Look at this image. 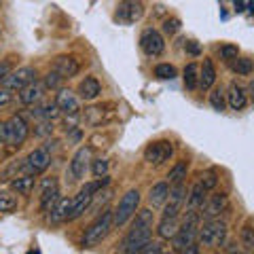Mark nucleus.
Wrapping results in <instances>:
<instances>
[{
    "label": "nucleus",
    "mask_w": 254,
    "mask_h": 254,
    "mask_svg": "<svg viewBox=\"0 0 254 254\" xmlns=\"http://www.w3.org/2000/svg\"><path fill=\"white\" fill-rule=\"evenodd\" d=\"M229 254H242V252H237V250H231V252H229Z\"/></svg>",
    "instance_id": "obj_50"
},
{
    "label": "nucleus",
    "mask_w": 254,
    "mask_h": 254,
    "mask_svg": "<svg viewBox=\"0 0 254 254\" xmlns=\"http://www.w3.org/2000/svg\"><path fill=\"white\" fill-rule=\"evenodd\" d=\"M205 195H208V190H205L199 182H195V185L189 189V193H187V201H185L187 210L185 212H199L203 208L205 199H208Z\"/></svg>",
    "instance_id": "obj_19"
},
{
    "label": "nucleus",
    "mask_w": 254,
    "mask_h": 254,
    "mask_svg": "<svg viewBox=\"0 0 254 254\" xmlns=\"http://www.w3.org/2000/svg\"><path fill=\"white\" fill-rule=\"evenodd\" d=\"M227 104L233 110H244L246 104H248V91H246L242 85L231 83L229 85V91H227Z\"/></svg>",
    "instance_id": "obj_20"
},
{
    "label": "nucleus",
    "mask_w": 254,
    "mask_h": 254,
    "mask_svg": "<svg viewBox=\"0 0 254 254\" xmlns=\"http://www.w3.org/2000/svg\"><path fill=\"white\" fill-rule=\"evenodd\" d=\"M91 172H93L95 178L108 176V161H106V159H93V161H91Z\"/></svg>",
    "instance_id": "obj_38"
},
{
    "label": "nucleus",
    "mask_w": 254,
    "mask_h": 254,
    "mask_svg": "<svg viewBox=\"0 0 254 254\" xmlns=\"http://www.w3.org/2000/svg\"><path fill=\"white\" fill-rule=\"evenodd\" d=\"M187 51H189L190 55H199V53H201V47H199V43L189 41V43H187Z\"/></svg>",
    "instance_id": "obj_43"
},
{
    "label": "nucleus",
    "mask_w": 254,
    "mask_h": 254,
    "mask_svg": "<svg viewBox=\"0 0 254 254\" xmlns=\"http://www.w3.org/2000/svg\"><path fill=\"white\" fill-rule=\"evenodd\" d=\"M248 6H250V11L254 13V2H248Z\"/></svg>",
    "instance_id": "obj_49"
},
{
    "label": "nucleus",
    "mask_w": 254,
    "mask_h": 254,
    "mask_svg": "<svg viewBox=\"0 0 254 254\" xmlns=\"http://www.w3.org/2000/svg\"><path fill=\"white\" fill-rule=\"evenodd\" d=\"M187 174H189V161H187V159H178V161L170 168L168 180H165V182H168L170 187L182 185V182H185V178H187Z\"/></svg>",
    "instance_id": "obj_24"
},
{
    "label": "nucleus",
    "mask_w": 254,
    "mask_h": 254,
    "mask_svg": "<svg viewBox=\"0 0 254 254\" xmlns=\"http://www.w3.org/2000/svg\"><path fill=\"white\" fill-rule=\"evenodd\" d=\"M85 123H89V125H100L102 123V119H104V108L102 106H89V108H85Z\"/></svg>",
    "instance_id": "obj_33"
},
{
    "label": "nucleus",
    "mask_w": 254,
    "mask_h": 254,
    "mask_svg": "<svg viewBox=\"0 0 254 254\" xmlns=\"http://www.w3.org/2000/svg\"><path fill=\"white\" fill-rule=\"evenodd\" d=\"M140 49L144 51V55H148V58H159V55L165 51L163 34L155 28H146L140 34Z\"/></svg>",
    "instance_id": "obj_9"
},
{
    "label": "nucleus",
    "mask_w": 254,
    "mask_h": 254,
    "mask_svg": "<svg viewBox=\"0 0 254 254\" xmlns=\"http://www.w3.org/2000/svg\"><path fill=\"white\" fill-rule=\"evenodd\" d=\"M9 140V129H6V121H0V144Z\"/></svg>",
    "instance_id": "obj_44"
},
{
    "label": "nucleus",
    "mask_w": 254,
    "mask_h": 254,
    "mask_svg": "<svg viewBox=\"0 0 254 254\" xmlns=\"http://www.w3.org/2000/svg\"><path fill=\"white\" fill-rule=\"evenodd\" d=\"M229 208V195L227 193H212L208 199H205L203 208L199 210V218L201 220H216L222 212Z\"/></svg>",
    "instance_id": "obj_10"
},
{
    "label": "nucleus",
    "mask_w": 254,
    "mask_h": 254,
    "mask_svg": "<svg viewBox=\"0 0 254 254\" xmlns=\"http://www.w3.org/2000/svg\"><path fill=\"white\" fill-rule=\"evenodd\" d=\"M250 254H254V252H250Z\"/></svg>",
    "instance_id": "obj_52"
},
{
    "label": "nucleus",
    "mask_w": 254,
    "mask_h": 254,
    "mask_svg": "<svg viewBox=\"0 0 254 254\" xmlns=\"http://www.w3.org/2000/svg\"><path fill=\"white\" fill-rule=\"evenodd\" d=\"M182 254H201V246L199 244H193V246H189V248L182 252Z\"/></svg>",
    "instance_id": "obj_46"
},
{
    "label": "nucleus",
    "mask_w": 254,
    "mask_h": 254,
    "mask_svg": "<svg viewBox=\"0 0 254 254\" xmlns=\"http://www.w3.org/2000/svg\"><path fill=\"white\" fill-rule=\"evenodd\" d=\"M13 100V95L11 91H6V89H0V106H4V104H9V102Z\"/></svg>",
    "instance_id": "obj_45"
},
{
    "label": "nucleus",
    "mask_w": 254,
    "mask_h": 254,
    "mask_svg": "<svg viewBox=\"0 0 254 254\" xmlns=\"http://www.w3.org/2000/svg\"><path fill=\"white\" fill-rule=\"evenodd\" d=\"M168 195H170V185L165 180H161V182H157V185L150 187L148 203L153 205V208H161V205H165V201H168Z\"/></svg>",
    "instance_id": "obj_22"
},
{
    "label": "nucleus",
    "mask_w": 254,
    "mask_h": 254,
    "mask_svg": "<svg viewBox=\"0 0 254 254\" xmlns=\"http://www.w3.org/2000/svg\"><path fill=\"white\" fill-rule=\"evenodd\" d=\"M0 6H2V4H0Z\"/></svg>",
    "instance_id": "obj_53"
},
{
    "label": "nucleus",
    "mask_w": 254,
    "mask_h": 254,
    "mask_svg": "<svg viewBox=\"0 0 254 254\" xmlns=\"http://www.w3.org/2000/svg\"><path fill=\"white\" fill-rule=\"evenodd\" d=\"M246 91L250 93V98H252V102H254V78L250 81V85H248V89H246Z\"/></svg>",
    "instance_id": "obj_48"
},
{
    "label": "nucleus",
    "mask_w": 254,
    "mask_h": 254,
    "mask_svg": "<svg viewBox=\"0 0 254 254\" xmlns=\"http://www.w3.org/2000/svg\"><path fill=\"white\" fill-rule=\"evenodd\" d=\"M210 106L214 110H218V113H222L227 106V93L220 89V87H214L212 93H210Z\"/></svg>",
    "instance_id": "obj_31"
},
{
    "label": "nucleus",
    "mask_w": 254,
    "mask_h": 254,
    "mask_svg": "<svg viewBox=\"0 0 254 254\" xmlns=\"http://www.w3.org/2000/svg\"><path fill=\"white\" fill-rule=\"evenodd\" d=\"M214 83H216V68L210 58H203V64L199 68V89L201 91H210Z\"/></svg>",
    "instance_id": "obj_21"
},
{
    "label": "nucleus",
    "mask_w": 254,
    "mask_h": 254,
    "mask_svg": "<svg viewBox=\"0 0 254 254\" xmlns=\"http://www.w3.org/2000/svg\"><path fill=\"white\" fill-rule=\"evenodd\" d=\"M174 157V142L172 140H157V142H150V144L144 148V161L148 165H159L168 163L170 159Z\"/></svg>",
    "instance_id": "obj_5"
},
{
    "label": "nucleus",
    "mask_w": 254,
    "mask_h": 254,
    "mask_svg": "<svg viewBox=\"0 0 254 254\" xmlns=\"http://www.w3.org/2000/svg\"><path fill=\"white\" fill-rule=\"evenodd\" d=\"M153 242V229H129L119 244L121 254H140Z\"/></svg>",
    "instance_id": "obj_4"
},
{
    "label": "nucleus",
    "mask_w": 254,
    "mask_h": 254,
    "mask_svg": "<svg viewBox=\"0 0 254 254\" xmlns=\"http://www.w3.org/2000/svg\"><path fill=\"white\" fill-rule=\"evenodd\" d=\"M131 229H155V212L150 208H140L131 218Z\"/></svg>",
    "instance_id": "obj_26"
},
{
    "label": "nucleus",
    "mask_w": 254,
    "mask_h": 254,
    "mask_svg": "<svg viewBox=\"0 0 254 254\" xmlns=\"http://www.w3.org/2000/svg\"><path fill=\"white\" fill-rule=\"evenodd\" d=\"M113 231V210H104L95 216V220L85 229L81 246L83 248H95L106 240V235Z\"/></svg>",
    "instance_id": "obj_1"
},
{
    "label": "nucleus",
    "mask_w": 254,
    "mask_h": 254,
    "mask_svg": "<svg viewBox=\"0 0 254 254\" xmlns=\"http://www.w3.org/2000/svg\"><path fill=\"white\" fill-rule=\"evenodd\" d=\"M15 208H17V197L13 193H9V190H2V193H0V212L9 214Z\"/></svg>",
    "instance_id": "obj_34"
},
{
    "label": "nucleus",
    "mask_w": 254,
    "mask_h": 254,
    "mask_svg": "<svg viewBox=\"0 0 254 254\" xmlns=\"http://www.w3.org/2000/svg\"><path fill=\"white\" fill-rule=\"evenodd\" d=\"M9 187L17 195H30L32 190H34V187H36V178L34 176H26V174H23V176H15L9 182Z\"/></svg>",
    "instance_id": "obj_25"
},
{
    "label": "nucleus",
    "mask_w": 254,
    "mask_h": 254,
    "mask_svg": "<svg viewBox=\"0 0 254 254\" xmlns=\"http://www.w3.org/2000/svg\"><path fill=\"white\" fill-rule=\"evenodd\" d=\"M76 93H78V98L81 100L91 102V100H95V98H100L102 95V83L95 76H85L83 81L78 83Z\"/></svg>",
    "instance_id": "obj_18"
},
{
    "label": "nucleus",
    "mask_w": 254,
    "mask_h": 254,
    "mask_svg": "<svg viewBox=\"0 0 254 254\" xmlns=\"http://www.w3.org/2000/svg\"><path fill=\"white\" fill-rule=\"evenodd\" d=\"M91 155H93L91 146H81L76 150V153L72 155V161H70V165H68L70 178L72 180H83L85 178V172H87V168H89V163L93 161Z\"/></svg>",
    "instance_id": "obj_11"
},
{
    "label": "nucleus",
    "mask_w": 254,
    "mask_h": 254,
    "mask_svg": "<svg viewBox=\"0 0 254 254\" xmlns=\"http://www.w3.org/2000/svg\"><path fill=\"white\" fill-rule=\"evenodd\" d=\"M233 72L240 76H250L254 72V60L252 58H237L233 62Z\"/></svg>",
    "instance_id": "obj_30"
},
{
    "label": "nucleus",
    "mask_w": 254,
    "mask_h": 254,
    "mask_svg": "<svg viewBox=\"0 0 254 254\" xmlns=\"http://www.w3.org/2000/svg\"><path fill=\"white\" fill-rule=\"evenodd\" d=\"M51 133H53V123H41V125H36V129H34V136H38V138L51 136Z\"/></svg>",
    "instance_id": "obj_40"
},
{
    "label": "nucleus",
    "mask_w": 254,
    "mask_h": 254,
    "mask_svg": "<svg viewBox=\"0 0 254 254\" xmlns=\"http://www.w3.org/2000/svg\"><path fill=\"white\" fill-rule=\"evenodd\" d=\"M227 237V222L225 220H205L199 227V233H197V244L208 246V248H218V246L225 242Z\"/></svg>",
    "instance_id": "obj_3"
},
{
    "label": "nucleus",
    "mask_w": 254,
    "mask_h": 254,
    "mask_svg": "<svg viewBox=\"0 0 254 254\" xmlns=\"http://www.w3.org/2000/svg\"><path fill=\"white\" fill-rule=\"evenodd\" d=\"M45 93H47V89H45L43 81H34L32 85H28L26 89L19 91V102L26 106H36L38 102L45 100Z\"/></svg>",
    "instance_id": "obj_17"
},
{
    "label": "nucleus",
    "mask_w": 254,
    "mask_h": 254,
    "mask_svg": "<svg viewBox=\"0 0 254 254\" xmlns=\"http://www.w3.org/2000/svg\"><path fill=\"white\" fill-rule=\"evenodd\" d=\"M187 193H189V190L185 187V182H182V185L170 187V195H168V201H165V205H163L161 218H165V220H168V218H178L182 208H185Z\"/></svg>",
    "instance_id": "obj_7"
},
{
    "label": "nucleus",
    "mask_w": 254,
    "mask_h": 254,
    "mask_svg": "<svg viewBox=\"0 0 254 254\" xmlns=\"http://www.w3.org/2000/svg\"><path fill=\"white\" fill-rule=\"evenodd\" d=\"M140 210V190L129 189L127 193L119 199V205L113 210V229H121L129 222L136 212Z\"/></svg>",
    "instance_id": "obj_2"
},
{
    "label": "nucleus",
    "mask_w": 254,
    "mask_h": 254,
    "mask_svg": "<svg viewBox=\"0 0 254 254\" xmlns=\"http://www.w3.org/2000/svg\"><path fill=\"white\" fill-rule=\"evenodd\" d=\"M233 6H235V11L240 13V11H244V6H248V2H233Z\"/></svg>",
    "instance_id": "obj_47"
},
{
    "label": "nucleus",
    "mask_w": 254,
    "mask_h": 254,
    "mask_svg": "<svg viewBox=\"0 0 254 254\" xmlns=\"http://www.w3.org/2000/svg\"><path fill=\"white\" fill-rule=\"evenodd\" d=\"M218 58H220L222 62H235L237 58H240V47L231 45V43L220 45V47H218Z\"/></svg>",
    "instance_id": "obj_32"
},
{
    "label": "nucleus",
    "mask_w": 254,
    "mask_h": 254,
    "mask_svg": "<svg viewBox=\"0 0 254 254\" xmlns=\"http://www.w3.org/2000/svg\"><path fill=\"white\" fill-rule=\"evenodd\" d=\"M140 254H163V242H150L144 250H142Z\"/></svg>",
    "instance_id": "obj_41"
},
{
    "label": "nucleus",
    "mask_w": 254,
    "mask_h": 254,
    "mask_svg": "<svg viewBox=\"0 0 254 254\" xmlns=\"http://www.w3.org/2000/svg\"><path fill=\"white\" fill-rule=\"evenodd\" d=\"M6 129H9V144L11 146H21L26 138L30 136V125L21 115H13L9 121H6Z\"/></svg>",
    "instance_id": "obj_12"
},
{
    "label": "nucleus",
    "mask_w": 254,
    "mask_h": 254,
    "mask_svg": "<svg viewBox=\"0 0 254 254\" xmlns=\"http://www.w3.org/2000/svg\"><path fill=\"white\" fill-rule=\"evenodd\" d=\"M58 115H60V110H58L55 100H43V102H38L36 106H32V110H30V117L41 123H53V119Z\"/></svg>",
    "instance_id": "obj_16"
},
{
    "label": "nucleus",
    "mask_w": 254,
    "mask_h": 254,
    "mask_svg": "<svg viewBox=\"0 0 254 254\" xmlns=\"http://www.w3.org/2000/svg\"><path fill=\"white\" fill-rule=\"evenodd\" d=\"M178 229H180V220L178 218H161L159 220V225H157V235H159V240L161 242H172V237L178 233Z\"/></svg>",
    "instance_id": "obj_23"
},
{
    "label": "nucleus",
    "mask_w": 254,
    "mask_h": 254,
    "mask_svg": "<svg viewBox=\"0 0 254 254\" xmlns=\"http://www.w3.org/2000/svg\"><path fill=\"white\" fill-rule=\"evenodd\" d=\"M13 72V66H11V62H0V85H2V81L6 76H9Z\"/></svg>",
    "instance_id": "obj_42"
},
{
    "label": "nucleus",
    "mask_w": 254,
    "mask_h": 254,
    "mask_svg": "<svg viewBox=\"0 0 254 254\" xmlns=\"http://www.w3.org/2000/svg\"><path fill=\"white\" fill-rule=\"evenodd\" d=\"M180 19L178 17H168L163 21V26H161V30H163V34H168V36H172V34H176V32L180 30Z\"/></svg>",
    "instance_id": "obj_39"
},
{
    "label": "nucleus",
    "mask_w": 254,
    "mask_h": 254,
    "mask_svg": "<svg viewBox=\"0 0 254 254\" xmlns=\"http://www.w3.org/2000/svg\"><path fill=\"white\" fill-rule=\"evenodd\" d=\"M163 254H174V252H163Z\"/></svg>",
    "instance_id": "obj_51"
},
{
    "label": "nucleus",
    "mask_w": 254,
    "mask_h": 254,
    "mask_svg": "<svg viewBox=\"0 0 254 254\" xmlns=\"http://www.w3.org/2000/svg\"><path fill=\"white\" fill-rule=\"evenodd\" d=\"M70 208H72V199H68V197H62V199L55 203V208L49 212V220L51 222H64V220H68Z\"/></svg>",
    "instance_id": "obj_28"
},
{
    "label": "nucleus",
    "mask_w": 254,
    "mask_h": 254,
    "mask_svg": "<svg viewBox=\"0 0 254 254\" xmlns=\"http://www.w3.org/2000/svg\"><path fill=\"white\" fill-rule=\"evenodd\" d=\"M240 244L246 252H254V222H244L240 229Z\"/></svg>",
    "instance_id": "obj_29"
},
{
    "label": "nucleus",
    "mask_w": 254,
    "mask_h": 254,
    "mask_svg": "<svg viewBox=\"0 0 254 254\" xmlns=\"http://www.w3.org/2000/svg\"><path fill=\"white\" fill-rule=\"evenodd\" d=\"M34 81H36V70L32 66H23V68L13 70V72L4 78L2 89H6V91H21Z\"/></svg>",
    "instance_id": "obj_8"
},
{
    "label": "nucleus",
    "mask_w": 254,
    "mask_h": 254,
    "mask_svg": "<svg viewBox=\"0 0 254 254\" xmlns=\"http://www.w3.org/2000/svg\"><path fill=\"white\" fill-rule=\"evenodd\" d=\"M53 72L60 74L66 81V78H72L81 72V64H78L74 55H58L53 60Z\"/></svg>",
    "instance_id": "obj_14"
},
{
    "label": "nucleus",
    "mask_w": 254,
    "mask_h": 254,
    "mask_svg": "<svg viewBox=\"0 0 254 254\" xmlns=\"http://www.w3.org/2000/svg\"><path fill=\"white\" fill-rule=\"evenodd\" d=\"M55 104H58V110L62 115L66 117H72V115H78V110H81V102H78V95L70 89H60L58 98H55Z\"/></svg>",
    "instance_id": "obj_15"
},
{
    "label": "nucleus",
    "mask_w": 254,
    "mask_h": 254,
    "mask_svg": "<svg viewBox=\"0 0 254 254\" xmlns=\"http://www.w3.org/2000/svg\"><path fill=\"white\" fill-rule=\"evenodd\" d=\"M49 165H51V153L45 146H38V148L32 150L26 159H23V174L36 178L38 174L49 170Z\"/></svg>",
    "instance_id": "obj_6"
},
{
    "label": "nucleus",
    "mask_w": 254,
    "mask_h": 254,
    "mask_svg": "<svg viewBox=\"0 0 254 254\" xmlns=\"http://www.w3.org/2000/svg\"><path fill=\"white\" fill-rule=\"evenodd\" d=\"M182 81H185V87L189 91H195L199 89V66L195 62H190L182 70Z\"/></svg>",
    "instance_id": "obj_27"
},
{
    "label": "nucleus",
    "mask_w": 254,
    "mask_h": 254,
    "mask_svg": "<svg viewBox=\"0 0 254 254\" xmlns=\"http://www.w3.org/2000/svg\"><path fill=\"white\" fill-rule=\"evenodd\" d=\"M197 182H199L205 190H214V189H216V185H218V174L212 172V170L201 172V176H199V180H197Z\"/></svg>",
    "instance_id": "obj_35"
},
{
    "label": "nucleus",
    "mask_w": 254,
    "mask_h": 254,
    "mask_svg": "<svg viewBox=\"0 0 254 254\" xmlns=\"http://www.w3.org/2000/svg\"><path fill=\"white\" fill-rule=\"evenodd\" d=\"M176 74L178 72H176V68H174L172 64H157V66H155V76L161 78V81H168V78L172 81Z\"/></svg>",
    "instance_id": "obj_36"
},
{
    "label": "nucleus",
    "mask_w": 254,
    "mask_h": 254,
    "mask_svg": "<svg viewBox=\"0 0 254 254\" xmlns=\"http://www.w3.org/2000/svg\"><path fill=\"white\" fill-rule=\"evenodd\" d=\"M142 15H144V4L142 2H119L117 4V13H115V19L121 21V23H127V26H131V23H136L138 19H142Z\"/></svg>",
    "instance_id": "obj_13"
},
{
    "label": "nucleus",
    "mask_w": 254,
    "mask_h": 254,
    "mask_svg": "<svg viewBox=\"0 0 254 254\" xmlns=\"http://www.w3.org/2000/svg\"><path fill=\"white\" fill-rule=\"evenodd\" d=\"M62 83H64V78L60 76V74H55L53 72V70H51V72H47L45 76H43V85H45V89H62Z\"/></svg>",
    "instance_id": "obj_37"
}]
</instances>
